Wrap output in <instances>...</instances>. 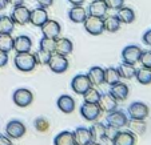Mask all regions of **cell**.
Returning <instances> with one entry per match:
<instances>
[{
  "label": "cell",
  "mask_w": 151,
  "mask_h": 145,
  "mask_svg": "<svg viewBox=\"0 0 151 145\" xmlns=\"http://www.w3.org/2000/svg\"><path fill=\"white\" fill-rule=\"evenodd\" d=\"M104 3L109 9L118 11L119 8H122V7L124 6V0H104Z\"/></svg>",
  "instance_id": "f35d334b"
},
{
  "label": "cell",
  "mask_w": 151,
  "mask_h": 145,
  "mask_svg": "<svg viewBox=\"0 0 151 145\" xmlns=\"http://www.w3.org/2000/svg\"><path fill=\"white\" fill-rule=\"evenodd\" d=\"M74 51V44L68 37H56V43H55V52L60 53L63 56H68Z\"/></svg>",
  "instance_id": "44dd1931"
},
{
  "label": "cell",
  "mask_w": 151,
  "mask_h": 145,
  "mask_svg": "<svg viewBox=\"0 0 151 145\" xmlns=\"http://www.w3.org/2000/svg\"><path fill=\"white\" fill-rule=\"evenodd\" d=\"M91 87H92L91 80H90L88 76L84 75V73L75 75L71 80V89L76 95H80V96H83V95L88 91Z\"/></svg>",
  "instance_id": "5b68a950"
},
{
  "label": "cell",
  "mask_w": 151,
  "mask_h": 145,
  "mask_svg": "<svg viewBox=\"0 0 151 145\" xmlns=\"http://www.w3.org/2000/svg\"><path fill=\"white\" fill-rule=\"evenodd\" d=\"M98 105H99L100 111L106 112V113H110V112L115 111L118 108V100L112 96L110 92H104V93L100 95V99L98 101Z\"/></svg>",
  "instance_id": "7c38bea8"
},
{
  "label": "cell",
  "mask_w": 151,
  "mask_h": 145,
  "mask_svg": "<svg viewBox=\"0 0 151 145\" xmlns=\"http://www.w3.org/2000/svg\"><path fill=\"white\" fill-rule=\"evenodd\" d=\"M87 76L91 80L94 87H100L102 84H104V68H102V67H99V65L91 67L88 69Z\"/></svg>",
  "instance_id": "603a6c76"
},
{
  "label": "cell",
  "mask_w": 151,
  "mask_h": 145,
  "mask_svg": "<svg viewBox=\"0 0 151 145\" xmlns=\"http://www.w3.org/2000/svg\"><path fill=\"white\" fill-rule=\"evenodd\" d=\"M40 29H42L43 36L56 39V37L60 36V32H62V26H60V23H59V21H56V20L48 19L46 23L40 27Z\"/></svg>",
  "instance_id": "5bb4252c"
},
{
  "label": "cell",
  "mask_w": 151,
  "mask_h": 145,
  "mask_svg": "<svg viewBox=\"0 0 151 145\" xmlns=\"http://www.w3.org/2000/svg\"><path fill=\"white\" fill-rule=\"evenodd\" d=\"M12 100H14L16 107H19V108H27L34 101V93L27 88H17L14 92V95H12Z\"/></svg>",
  "instance_id": "8992f818"
},
{
  "label": "cell",
  "mask_w": 151,
  "mask_h": 145,
  "mask_svg": "<svg viewBox=\"0 0 151 145\" xmlns=\"http://www.w3.org/2000/svg\"><path fill=\"white\" fill-rule=\"evenodd\" d=\"M87 15V9L83 6H72L68 9V19L75 24H83Z\"/></svg>",
  "instance_id": "7402d4cb"
},
{
  "label": "cell",
  "mask_w": 151,
  "mask_h": 145,
  "mask_svg": "<svg viewBox=\"0 0 151 145\" xmlns=\"http://www.w3.org/2000/svg\"><path fill=\"white\" fill-rule=\"evenodd\" d=\"M29 12L31 11L24 4H22V6L14 7L9 16L14 20L15 24H17V26H26L27 23H29Z\"/></svg>",
  "instance_id": "8fae6325"
},
{
  "label": "cell",
  "mask_w": 151,
  "mask_h": 145,
  "mask_svg": "<svg viewBox=\"0 0 151 145\" xmlns=\"http://www.w3.org/2000/svg\"><path fill=\"white\" fill-rule=\"evenodd\" d=\"M71 6H83L86 0H67Z\"/></svg>",
  "instance_id": "bcb514c9"
},
{
  "label": "cell",
  "mask_w": 151,
  "mask_h": 145,
  "mask_svg": "<svg viewBox=\"0 0 151 145\" xmlns=\"http://www.w3.org/2000/svg\"><path fill=\"white\" fill-rule=\"evenodd\" d=\"M48 68L51 72H54V73H64V72L68 69V59H67V56H63V55L60 53H56V52H52L51 53V57H50V61H48Z\"/></svg>",
  "instance_id": "3957f363"
},
{
  "label": "cell",
  "mask_w": 151,
  "mask_h": 145,
  "mask_svg": "<svg viewBox=\"0 0 151 145\" xmlns=\"http://www.w3.org/2000/svg\"><path fill=\"white\" fill-rule=\"evenodd\" d=\"M37 7H42V8H50V7L54 4V0H36Z\"/></svg>",
  "instance_id": "7bdbcfd3"
},
{
  "label": "cell",
  "mask_w": 151,
  "mask_h": 145,
  "mask_svg": "<svg viewBox=\"0 0 151 145\" xmlns=\"http://www.w3.org/2000/svg\"><path fill=\"white\" fill-rule=\"evenodd\" d=\"M0 145H14L12 140L7 134H0Z\"/></svg>",
  "instance_id": "ee69618b"
},
{
  "label": "cell",
  "mask_w": 151,
  "mask_h": 145,
  "mask_svg": "<svg viewBox=\"0 0 151 145\" xmlns=\"http://www.w3.org/2000/svg\"><path fill=\"white\" fill-rule=\"evenodd\" d=\"M27 128L23 124V121L20 120H11L7 122L6 125V134L9 137L11 140H17L26 134Z\"/></svg>",
  "instance_id": "ba28073f"
},
{
  "label": "cell",
  "mask_w": 151,
  "mask_h": 145,
  "mask_svg": "<svg viewBox=\"0 0 151 145\" xmlns=\"http://www.w3.org/2000/svg\"><path fill=\"white\" fill-rule=\"evenodd\" d=\"M150 114V108L142 101H132L127 108L128 119L132 120H146Z\"/></svg>",
  "instance_id": "7a4b0ae2"
},
{
  "label": "cell",
  "mask_w": 151,
  "mask_h": 145,
  "mask_svg": "<svg viewBox=\"0 0 151 145\" xmlns=\"http://www.w3.org/2000/svg\"><path fill=\"white\" fill-rule=\"evenodd\" d=\"M15 29V23L8 15H0V35L12 33Z\"/></svg>",
  "instance_id": "f1b7e54d"
},
{
  "label": "cell",
  "mask_w": 151,
  "mask_h": 145,
  "mask_svg": "<svg viewBox=\"0 0 151 145\" xmlns=\"http://www.w3.org/2000/svg\"><path fill=\"white\" fill-rule=\"evenodd\" d=\"M120 20L118 19L116 15L112 16H104L103 17V26H104V31L110 32V33H115L120 29Z\"/></svg>",
  "instance_id": "d4e9b609"
},
{
  "label": "cell",
  "mask_w": 151,
  "mask_h": 145,
  "mask_svg": "<svg viewBox=\"0 0 151 145\" xmlns=\"http://www.w3.org/2000/svg\"><path fill=\"white\" fill-rule=\"evenodd\" d=\"M128 120L130 119H128V116H127V112L116 108L115 111L107 113L104 121H106V124H109V125L115 127V128H118V129H122V128H124V127H127Z\"/></svg>",
  "instance_id": "277c9868"
},
{
  "label": "cell",
  "mask_w": 151,
  "mask_h": 145,
  "mask_svg": "<svg viewBox=\"0 0 151 145\" xmlns=\"http://www.w3.org/2000/svg\"><path fill=\"white\" fill-rule=\"evenodd\" d=\"M56 105L59 108V111H62L63 113L70 114L75 111L76 104H75V100L72 96H70V95H62L56 100Z\"/></svg>",
  "instance_id": "e0dca14e"
},
{
  "label": "cell",
  "mask_w": 151,
  "mask_h": 145,
  "mask_svg": "<svg viewBox=\"0 0 151 145\" xmlns=\"http://www.w3.org/2000/svg\"><path fill=\"white\" fill-rule=\"evenodd\" d=\"M127 127L130 128V131L134 132V133H145L146 132V122L145 120H128Z\"/></svg>",
  "instance_id": "836d02e7"
},
{
  "label": "cell",
  "mask_w": 151,
  "mask_h": 145,
  "mask_svg": "<svg viewBox=\"0 0 151 145\" xmlns=\"http://www.w3.org/2000/svg\"><path fill=\"white\" fill-rule=\"evenodd\" d=\"M111 142L112 145H135L137 144V134L130 129H126V131L119 129V132L112 139Z\"/></svg>",
  "instance_id": "4fadbf2b"
},
{
  "label": "cell",
  "mask_w": 151,
  "mask_h": 145,
  "mask_svg": "<svg viewBox=\"0 0 151 145\" xmlns=\"http://www.w3.org/2000/svg\"><path fill=\"white\" fill-rule=\"evenodd\" d=\"M139 63L142 67L145 68H151V49H147V51H142L139 57Z\"/></svg>",
  "instance_id": "74e56055"
},
{
  "label": "cell",
  "mask_w": 151,
  "mask_h": 145,
  "mask_svg": "<svg viewBox=\"0 0 151 145\" xmlns=\"http://www.w3.org/2000/svg\"><path fill=\"white\" fill-rule=\"evenodd\" d=\"M83 26H84L86 31L88 32L90 35H92V36H98V35H102L104 32V26H103L102 17L87 15L86 20L83 21Z\"/></svg>",
  "instance_id": "52a82bcc"
},
{
  "label": "cell",
  "mask_w": 151,
  "mask_h": 145,
  "mask_svg": "<svg viewBox=\"0 0 151 145\" xmlns=\"http://www.w3.org/2000/svg\"><path fill=\"white\" fill-rule=\"evenodd\" d=\"M142 41L146 44L147 47H151V28L150 29H147V31L143 33V36H142Z\"/></svg>",
  "instance_id": "b9f144b4"
},
{
  "label": "cell",
  "mask_w": 151,
  "mask_h": 145,
  "mask_svg": "<svg viewBox=\"0 0 151 145\" xmlns=\"http://www.w3.org/2000/svg\"><path fill=\"white\" fill-rule=\"evenodd\" d=\"M116 16H118V19L120 20V23L131 24V23H134V20H135V11L132 8H130V7L123 6L122 8L118 9Z\"/></svg>",
  "instance_id": "484cf974"
},
{
  "label": "cell",
  "mask_w": 151,
  "mask_h": 145,
  "mask_svg": "<svg viewBox=\"0 0 151 145\" xmlns=\"http://www.w3.org/2000/svg\"><path fill=\"white\" fill-rule=\"evenodd\" d=\"M32 48V40L27 35H19L14 37V49L16 53L19 52H31Z\"/></svg>",
  "instance_id": "d6986e66"
},
{
  "label": "cell",
  "mask_w": 151,
  "mask_h": 145,
  "mask_svg": "<svg viewBox=\"0 0 151 145\" xmlns=\"http://www.w3.org/2000/svg\"><path fill=\"white\" fill-rule=\"evenodd\" d=\"M88 145H102V144H99L98 141H92V142H90Z\"/></svg>",
  "instance_id": "c3c4849f"
},
{
  "label": "cell",
  "mask_w": 151,
  "mask_h": 145,
  "mask_svg": "<svg viewBox=\"0 0 151 145\" xmlns=\"http://www.w3.org/2000/svg\"><path fill=\"white\" fill-rule=\"evenodd\" d=\"M107 11H109V8L106 6L104 0H92L88 4V8H87V14L88 15L102 17V19L107 15Z\"/></svg>",
  "instance_id": "ac0fdd59"
},
{
  "label": "cell",
  "mask_w": 151,
  "mask_h": 145,
  "mask_svg": "<svg viewBox=\"0 0 151 145\" xmlns=\"http://www.w3.org/2000/svg\"><path fill=\"white\" fill-rule=\"evenodd\" d=\"M118 71L120 73V77L126 80L134 79L135 73H137V68L132 64H127V63H122L119 67H118Z\"/></svg>",
  "instance_id": "4dcf8cb0"
},
{
  "label": "cell",
  "mask_w": 151,
  "mask_h": 145,
  "mask_svg": "<svg viewBox=\"0 0 151 145\" xmlns=\"http://www.w3.org/2000/svg\"><path fill=\"white\" fill-rule=\"evenodd\" d=\"M34 56L37 65H47L50 61V57H51V53L43 51V49H37L36 52H34Z\"/></svg>",
  "instance_id": "d590c367"
},
{
  "label": "cell",
  "mask_w": 151,
  "mask_h": 145,
  "mask_svg": "<svg viewBox=\"0 0 151 145\" xmlns=\"http://www.w3.org/2000/svg\"><path fill=\"white\" fill-rule=\"evenodd\" d=\"M8 52H4L0 49V68H3V67H6L7 64H8Z\"/></svg>",
  "instance_id": "60d3db41"
},
{
  "label": "cell",
  "mask_w": 151,
  "mask_h": 145,
  "mask_svg": "<svg viewBox=\"0 0 151 145\" xmlns=\"http://www.w3.org/2000/svg\"><path fill=\"white\" fill-rule=\"evenodd\" d=\"M14 64L17 71L20 72H31L36 68V60L34 53L31 52H19L14 57Z\"/></svg>",
  "instance_id": "6da1fadb"
},
{
  "label": "cell",
  "mask_w": 151,
  "mask_h": 145,
  "mask_svg": "<svg viewBox=\"0 0 151 145\" xmlns=\"http://www.w3.org/2000/svg\"><path fill=\"white\" fill-rule=\"evenodd\" d=\"M135 79L139 84L142 85H148L151 84V68H137V73H135Z\"/></svg>",
  "instance_id": "f546056e"
},
{
  "label": "cell",
  "mask_w": 151,
  "mask_h": 145,
  "mask_svg": "<svg viewBox=\"0 0 151 145\" xmlns=\"http://www.w3.org/2000/svg\"><path fill=\"white\" fill-rule=\"evenodd\" d=\"M72 134H74L75 140H76V142L79 145H88L90 142L94 141V137H92L90 128H86V127H78L72 132Z\"/></svg>",
  "instance_id": "ffe728a7"
},
{
  "label": "cell",
  "mask_w": 151,
  "mask_h": 145,
  "mask_svg": "<svg viewBox=\"0 0 151 145\" xmlns=\"http://www.w3.org/2000/svg\"><path fill=\"white\" fill-rule=\"evenodd\" d=\"M54 145H79L75 140L72 132L70 131H63L55 136L54 139Z\"/></svg>",
  "instance_id": "cb8c5ba5"
},
{
  "label": "cell",
  "mask_w": 151,
  "mask_h": 145,
  "mask_svg": "<svg viewBox=\"0 0 151 145\" xmlns=\"http://www.w3.org/2000/svg\"><path fill=\"white\" fill-rule=\"evenodd\" d=\"M34 127L37 132H47L50 128V122H48V120L44 119V117H37L34 122Z\"/></svg>",
  "instance_id": "8d00e7d4"
},
{
  "label": "cell",
  "mask_w": 151,
  "mask_h": 145,
  "mask_svg": "<svg viewBox=\"0 0 151 145\" xmlns=\"http://www.w3.org/2000/svg\"><path fill=\"white\" fill-rule=\"evenodd\" d=\"M55 43H56V39L43 36L39 41V49H43V51L52 53V52H55Z\"/></svg>",
  "instance_id": "d6a6232c"
},
{
  "label": "cell",
  "mask_w": 151,
  "mask_h": 145,
  "mask_svg": "<svg viewBox=\"0 0 151 145\" xmlns=\"http://www.w3.org/2000/svg\"><path fill=\"white\" fill-rule=\"evenodd\" d=\"M100 92L98 91L96 88H95L94 85L91 87V88L88 89V91L86 92L84 95H83V100H84V102H92V104H98V101H99L100 99Z\"/></svg>",
  "instance_id": "e575fe53"
},
{
  "label": "cell",
  "mask_w": 151,
  "mask_h": 145,
  "mask_svg": "<svg viewBox=\"0 0 151 145\" xmlns=\"http://www.w3.org/2000/svg\"><path fill=\"white\" fill-rule=\"evenodd\" d=\"M140 53H142V48H140L139 45L131 44V45L124 47V48H123V51H122V60H123V63H127V64H132V65H135L137 63H139Z\"/></svg>",
  "instance_id": "30bf717a"
},
{
  "label": "cell",
  "mask_w": 151,
  "mask_h": 145,
  "mask_svg": "<svg viewBox=\"0 0 151 145\" xmlns=\"http://www.w3.org/2000/svg\"><path fill=\"white\" fill-rule=\"evenodd\" d=\"M119 132V129L115 128V127H111L109 124H106V134H104V140H109V141H112L116 133Z\"/></svg>",
  "instance_id": "ab89813d"
},
{
  "label": "cell",
  "mask_w": 151,
  "mask_h": 145,
  "mask_svg": "<svg viewBox=\"0 0 151 145\" xmlns=\"http://www.w3.org/2000/svg\"><path fill=\"white\" fill-rule=\"evenodd\" d=\"M8 4H11L12 7H17L24 4V0H8Z\"/></svg>",
  "instance_id": "f6af8a7d"
},
{
  "label": "cell",
  "mask_w": 151,
  "mask_h": 145,
  "mask_svg": "<svg viewBox=\"0 0 151 145\" xmlns=\"http://www.w3.org/2000/svg\"><path fill=\"white\" fill-rule=\"evenodd\" d=\"M7 6H8V0H0V11L6 9Z\"/></svg>",
  "instance_id": "7dc6e473"
},
{
  "label": "cell",
  "mask_w": 151,
  "mask_h": 145,
  "mask_svg": "<svg viewBox=\"0 0 151 145\" xmlns=\"http://www.w3.org/2000/svg\"><path fill=\"white\" fill-rule=\"evenodd\" d=\"M47 20H48V12L46 8L37 7V8H34L29 12V24H32L34 27L40 28Z\"/></svg>",
  "instance_id": "9a60e30c"
},
{
  "label": "cell",
  "mask_w": 151,
  "mask_h": 145,
  "mask_svg": "<svg viewBox=\"0 0 151 145\" xmlns=\"http://www.w3.org/2000/svg\"><path fill=\"white\" fill-rule=\"evenodd\" d=\"M120 73L118 71V68L115 67H109V68H104V84L107 85H112L115 82L120 81Z\"/></svg>",
  "instance_id": "4316f807"
},
{
  "label": "cell",
  "mask_w": 151,
  "mask_h": 145,
  "mask_svg": "<svg viewBox=\"0 0 151 145\" xmlns=\"http://www.w3.org/2000/svg\"><path fill=\"white\" fill-rule=\"evenodd\" d=\"M92 133V137H94V141H98V140H104V134H106V122H100V121H94V124L90 128Z\"/></svg>",
  "instance_id": "83f0119b"
},
{
  "label": "cell",
  "mask_w": 151,
  "mask_h": 145,
  "mask_svg": "<svg viewBox=\"0 0 151 145\" xmlns=\"http://www.w3.org/2000/svg\"><path fill=\"white\" fill-rule=\"evenodd\" d=\"M110 87H111V88H110L109 92L118 101H124V100H127L128 95H130V88H128L127 84H124V82H122V81H118Z\"/></svg>",
  "instance_id": "2e32d148"
},
{
  "label": "cell",
  "mask_w": 151,
  "mask_h": 145,
  "mask_svg": "<svg viewBox=\"0 0 151 145\" xmlns=\"http://www.w3.org/2000/svg\"><path fill=\"white\" fill-rule=\"evenodd\" d=\"M80 116L86 120V121H96L99 119L100 111L99 105L98 104H92V102H83L80 105Z\"/></svg>",
  "instance_id": "9c48e42d"
},
{
  "label": "cell",
  "mask_w": 151,
  "mask_h": 145,
  "mask_svg": "<svg viewBox=\"0 0 151 145\" xmlns=\"http://www.w3.org/2000/svg\"><path fill=\"white\" fill-rule=\"evenodd\" d=\"M0 49L4 52H9L14 49V37L11 33L0 35Z\"/></svg>",
  "instance_id": "1f68e13d"
}]
</instances>
